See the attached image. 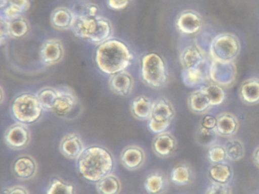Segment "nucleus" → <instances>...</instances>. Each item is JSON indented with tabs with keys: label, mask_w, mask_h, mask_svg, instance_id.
<instances>
[{
	"label": "nucleus",
	"mask_w": 259,
	"mask_h": 194,
	"mask_svg": "<svg viewBox=\"0 0 259 194\" xmlns=\"http://www.w3.org/2000/svg\"><path fill=\"white\" fill-rule=\"evenodd\" d=\"M134 56L128 45L119 39H109L98 45L95 61L98 68L104 74L113 75L126 71L131 65Z\"/></svg>",
	"instance_id": "nucleus-1"
},
{
	"label": "nucleus",
	"mask_w": 259,
	"mask_h": 194,
	"mask_svg": "<svg viewBox=\"0 0 259 194\" xmlns=\"http://www.w3.org/2000/svg\"><path fill=\"white\" fill-rule=\"evenodd\" d=\"M114 167L113 155L100 146L87 147L77 159V168L80 175L88 181L98 182L111 174Z\"/></svg>",
	"instance_id": "nucleus-2"
},
{
	"label": "nucleus",
	"mask_w": 259,
	"mask_h": 194,
	"mask_svg": "<svg viewBox=\"0 0 259 194\" xmlns=\"http://www.w3.org/2000/svg\"><path fill=\"white\" fill-rule=\"evenodd\" d=\"M72 31L78 37L99 45L112 39L113 27L110 20L101 15L89 17L76 13Z\"/></svg>",
	"instance_id": "nucleus-3"
},
{
	"label": "nucleus",
	"mask_w": 259,
	"mask_h": 194,
	"mask_svg": "<svg viewBox=\"0 0 259 194\" xmlns=\"http://www.w3.org/2000/svg\"><path fill=\"white\" fill-rule=\"evenodd\" d=\"M141 77L150 87L160 89L169 80L167 67L164 59L155 53L144 55L141 61Z\"/></svg>",
	"instance_id": "nucleus-4"
},
{
	"label": "nucleus",
	"mask_w": 259,
	"mask_h": 194,
	"mask_svg": "<svg viewBox=\"0 0 259 194\" xmlns=\"http://www.w3.org/2000/svg\"><path fill=\"white\" fill-rule=\"evenodd\" d=\"M43 112L37 95L30 92L19 94L12 102V115L18 122L32 124L38 121Z\"/></svg>",
	"instance_id": "nucleus-5"
},
{
	"label": "nucleus",
	"mask_w": 259,
	"mask_h": 194,
	"mask_svg": "<svg viewBox=\"0 0 259 194\" xmlns=\"http://www.w3.org/2000/svg\"><path fill=\"white\" fill-rule=\"evenodd\" d=\"M241 51L239 38L231 33L215 35L210 44L209 58L222 62H235Z\"/></svg>",
	"instance_id": "nucleus-6"
},
{
	"label": "nucleus",
	"mask_w": 259,
	"mask_h": 194,
	"mask_svg": "<svg viewBox=\"0 0 259 194\" xmlns=\"http://www.w3.org/2000/svg\"><path fill=\"white\" fill-rule=\"evenodd\" d=\"M81 104L76 94L66 86L57 88V95L52 112L65 119H73L80 115Z\"/></svg>",
	"instance_id": "nucleus-7"
},
{
	"label": "nucleus",
	"mask_w": 259,
	"mask_h": 194,
	"mask_svg": "<svg viewBox=\"0 0 259 194\" xmlns=\"http://www.w3.org/2000/svg\"><path fill=\"white\" fill-rule=\"evenodd\" d=\"M237 76L235 62H222L210 59L209 77L210 81L223 86L230 87L236 81Z\"/></svg>",
	"instance_id": "nucleus-8"
},
{
	"label": "nucleus",
	"mask_w": 259,
	"mask_h": 194,
	"mask_svg": "<svg viewBox=\"0 0 259 194\" xmlns=\"http://www.w3.org/2000/svg\"><path fill=\"white\" fill-rule=\"evenodd\" d=\"M31 133L27 124L17 122L7 127L4 133V142L12 150L26 148L31 142Z\"/></svg>",
	"instance_id": "nucleus-9"
},
{
	"label": "nucleus",
	"mask_w": 259,
	"mask_h": 194,
	"mask_svg": "<svg viewBox=\"0 0 259 194\" xmlns=\"http://www.w3.org/2000/svg\"><path fill=\"white\" fill-rule=\"evenodd\" d=\"M176 27L183 34L197 35L204 28V20L196 11L186 9L177 16Z\"/></svg>",
	"instance_id": "nucleus-10"
},
{
	"label": "nucleus",
	"mask_w": 259,
	"mask_h": 194,
	"mask_svg": "<svg viewBox=\"0 0 259 194\" xmlns=\"http://www.w3.org/2000/svg\"><path fill=\"white\" fill-rule=\"evenodd\" d=\"M210 59H207L201 66L195 68H183L182 80L186 86L189 88L201 87L203 85L210 81L209 67Z\"/></svg>",
	"instance_id": "nucleus-11"
},
{
	"label": "nucleus",
	"mask_w": 259,
	"mask_h": 194,
	"mask_svg": "<svg viewBox=\"0 0 259 194\" xmlns=\"http://www.w3.org/2000/svg\"><path fill=\"white\" fill-rule=\"evenodd\" d=\"M64 54L63 42L56 38L47 39L40 46V61L47 66H51L61 62L64 57Z\"/></svg>",
	"instance_id": "nucleus-12"
},
{
	"label": "nucleus",
	"mask_w": 259,
	"mask_h": 194,
	"mask_svg": "<svg viewBox=\"0 0 259 194\" xmlns=\"http://www.w3.org/2000/svg\"><path fill=\"white\" fill-rule=\"evenodd\" d=\"M37 171L38 165L37 161L30 155H20L12 164V171L19 180H31L35 177Z\"/></svg>",
	"instance_id": "nucleus-13"
},
{
	"label": "nucleus",
	"mask_w": 259,
	"mask_h": 194,
	"mask_svg": "<svg viewBox=\"0 0 259 194\" xmlns=\"http://www.w3.org/2000/svg\"><path fill=\"white\" fill-rule=\"evenodd\" d=\"M178 142L175 136L169 131L158 133L154 136L151 148L154 154L160 159H167L175 153Z\"/></svg>",
	"instance_id": "nucleus-14"
},
{
	"label": "nucleus",
	"mask_w": 259,
	"mask_h": 194,
	"mask_svg": "<svg viewBox=\"0 0 259 194\" xmlns=\"http://www.w3.org/2000/svg\"><path fill=\"white\" fill-rule=\"evenodd\" d=\"M120 162L128 171H136L143 166L146 161L145 150L137 145H130L122 150L120 153Z\"/></svg>",
	"instance_id": "nucleus-15"
},
{
	"label": "nucleus",
	"mask_w": 259,
	"mask_h": 194,
	"mask_svg": "<svg viewBox=\"0 0 259 194\" xmlns=\"http://www.w3.org/2000/svg\"><path fill=\"white\" fill-rule=\"evenodd\" d=\"M59 149L65 157L77 160L85 150V146L79 135L69 133L62 138Z\"/></svg>",
	"instance_id": "nucleus-16"
},
{
	"label": "nucleus",
	"mask_w": 259,
	"mask_h": 194,
	"mask_svg": "<svg viewBox=\"0 0 259 194\" xmlns=\"http://www.w3.org/2000/svg\"><path fill=\"white\" fill-rule=\"evenodd\" d=\"M134 78L128 71H123L110 76L108 84L110 90L120 96H128L134 88Z\"/></svg>",
	"instance_id": "nucleus-17"
},
{
	"label": "nucleus",
	"mask_w": 259,
	"mask_h": 194,
	"mask_svg": "<svg viewBox=\"0 0 259 194\" xmlns=\"http://www.w3.org/2000/svg\"><path fill=\"white\" fill-rule=\"evenodd\" d=\"M217 124L214 130L217 134L222 137H233L239 128L237 117L231 112H224L216 116Z\"/></svg>",
	"instance_id": "nucleus-18"
},
{
	"label": "nucleus",
	"mask_w": 259,
	"mask_h": 194,
	"mask_svg": "<svg viewBox=\"0 0 259 194\" xmlns=\"http://www.w3.org/2000/svg\"><path fill=\"white\" fill-rule=\"evenodd\" d=\"M169 180L166 174L160 170L151 171L147 175L144 187L148 194H163L169 188Z\"/></svg>",
	"instance_id": "nucleus-19"
},
{
	"label": "nucleus",
	"mask_w": 259,
	"mask_h": 194,
	"mask_svg": "<svg viewBox=\"0 0 259 194\" xmlns=\"http://www.w3.org/2000/svg\"><path fill=\"white\" fill-rule=\"evenodd\" d=\"M209 59L195 45H189L185 47L180 54V62L183 68H195L201 66Z\"/></svg>",
	"instance_id": "nucleus-20"
},
{
	"label": "nucleus",
	"mask_w": 259,
	"mask_h": 194,
	"mask_svg": "<svg viewBox=\"0 0 259 194\" xmlns=\"http://www.w3.org/2000/svg\"><path fill=\"white\" fill-rule=\"evenodd\" d=\"M75 17L76 12L69 8L60 6L54 9L51 13V23L57 30H72Z\"/></svg>",
	"instance_id": "nucleus-21"
},
{
	"label": "nucleus",
	"mask_w": 259,
	"mask_h": 194,
	"mask_svg": "<svg viewBox=\"0 0 259 194\" xmlns=\"http://www.w3.org/2000/svg\"><path fill=\"white\" fill-rule=\"evenodd\" d=\"M239 95L245 104H259V77H249L243 80L239 88Z\"/></svg>",
	"instance_id": "nucleus-22"
},
{
	"label": "nucleus",
	"mask_w": 259,
	"mask_h": 194,
	"mask_svg": "<svg viewBox=\"0 0 259 194\" xmlns=\"http://www.w3.org/2000/svg\"><path fill=\"white\" fill-rule=\"evenodd\" d=\"M176 116L175 108L165 97H160L153 103L151 118L160 122H171Z\"/></svg>",
	"instance_id": "nucleus-23"
},
{
	"label": "nucleus",
	"mask_w": 259,
	"mask_h": 194,
	"mask_svg": "<svg viewBox=\"0 0 259 194\" xmlns=\"http://www.w3.org/2000/svg\"><path fill=\"white\" fill-rule=\"evenodd\" d=\"M154 102L146 95H139L133 99L130 106L132 115L139 121H148L152 115Z\"/></svg>",
	"instance_id": "nucleus-24"
},
{
	"label": "nucleus",
	"mask_w": 259,
	"mask_h": 194,
	"mask_svg": "<svg viewBox=\"0 0 259 194\" xmlns=\"http://www.w3.org/2000/svg\"><path fill=\"white\" fill-rule=\"evenodd\" d=\"M195 172L189 164L182 162L172 168L170 173V180L178 186H187L193 183Z\"/></svg>",
	"instance_id": "nucleus-25"
},
{
	"label": "nucleus",
	"mask_w": 259,
	"mask_h": 194,
	"mask_svg": "<svg viewBox=\"0 0 259 194\" xmlns=\"http://www.w3.org/2000/svg\"><path fill=\"white\" fill-rule=\"evenodd\" d=\"M234 172L233 167L227 162L210 165L208 169V176L210 180L216 183L230 184L233 180Z\"/></svg>",
	"instance_id": "nucleus-26"
},
{
	"label": "nucleus",
	"mask_w": 259,
	"mask_h": 194,
	"mask_svg": "<svg viewBox=\"0 0 259 194\" xmlns=\"http://www.w3.org/2000/svg\"><path fill=\"white\" fill-rule=\"evenodd\" d=\"M187 103L189 110L197 115H204L212 109L208 100L200 88L195 89L189 94Z\"/></svg>",
	"instance_id": "nucleus-27"
},
{
	"label": "nucleus",
	"mask_w": 259,
	"mask_h": 194,
	"mask_svg": "<svg viewBox=\"0 0 259 194\" xmlns=\"http://www.w3.org/2000/svg\"><path fill=\"white\" fill-rule=\"evenodd\" d=\"M200 89L206 95L212 107L221 106L227 98L224 88L210 80L203 85Z\"/></svg>",
	"instance_id": "nucleus-28"
},
{
	"label": "nucleus",
	"mask_w": 259,
	"mask_h": 194,
	"mask_svg": "<svg viewBox=\"0 0 259 194\" xmlns=\"http://www.w3.org/2000/svg\"><path fill=\"white\" fill-rule=\"evenodd\" d=\"M122 187L120 179L113 174H108L96 183L98 194H119Z\"/></svg>",
	"instance_id": "nucleus-29"
},
{
	"label": "nucleus",
	"mask_w": 259,
	"mask_h": 194,
	"mask_svg": "<svg viewBox=\"0 0 259 194\" xmlns=\"http://www.w3.org/2000/svg\"><path fill=\"white\" fill-rule=\"evenodd\" d=\"M224 147L227 152V159L230 162H237L245 156V145L239 138L234 136L228 138L224 143Z\"/></svg>",
	"instance_id": "nucleus-30"
},
{
	"label": "nucleus",
	"mask_w": 259,
	"mask_h": 194,
	"mask_svg": "<svg viewBox=\"0 0 259 194\" xmlns=\"http://www.w3.org/2000/svg\"><path fill=\"white\" fill-rule=\"evenodd\" d=\"M8 26L10 36L16 39L26 36L31 29L28 20L22 16L8 21Z\"/></svg>",
	"instance_id": "nucleus-31"
},
{
	"label": "nucleus",
	"mask_w": 259,
	"mask_h": 194,
	"mask_svg": "<svg viewBox=\"0 0 259 194\" xmlns=\"http://www.w3.org/2000/svg\"><path fill=\"white\" fill-rule=\"evenodd\" d=\"M36 95H37V99H38L44 111L52 112L56 98H57V88L45 86V87L39 89Z\"/></svg>",
	"instance_id": "nucleus-32"
},
{
	"label": "nucleus",
	"mask_w": 259,
	"mask_h": 194,
	"mask_svg": "<svg viewBox=\"0 0 259 194\" xmlns=\"http://www.w3.org/2000/svg\"><path fill=\"white\" fill-rule=\"evenodd\" d=\"M218 135L217 134L214 130H210L201 125L197 129L196 134H195L198 144H199L201 147H207V148L218 142Z\"/></svg>",
	"instance_id": "nucleus-33"
},
{
	"label": "nucleus",
	"mask_w": 259,
	"mask_h": 194,
	"mask_svg": "<svg viewBox=\"0 0 259 194\" xmlns=\"http://www.w3.org/2000/svg\"><path fill=\"white\" fill-rule=\"evenodd\" d=\"M207 157L210 165L228 161L225 147L218 142L207 148Z\"/></svg>",
	"instance_id": "nucleus-34"
},
{
	"label": "nucleus",
	"mask_w": 259,
	"mask_h": 194,
	"mask_svg": "<svg viewBox=\"0 0 259 194\" xmlns=\"http://www.w3.org/2000/svg\"><path fill=\"white\" fill-rule=\"evenodd\" d=\"M47 194H75L73 185L60 178L51 180Z\"/></svg>",
	"instance_id": "nucleus-35"
},
{
	"label": "nucleus",
	"mask_w": 259,
	"mask_h": 194,
	"mask_svg": "<svg viewBox=\"0 0 259 194\" xmlns=\"http://www.w3.org/2000/svg\"><path fill=\"white\" fill-rule=\"evenodd\" d=\"M215 36H212L210 33L201 30L198 34L196 35L195 39V45L198 46L204 54L208 56L210 44L213 41Z\"/></svg>",
	"instance_id": "nucleus-36"
},
{
	"label": "nucleus",
	"mask_w": 259,
	"mask_h": 194,
	"mask_svg": "<svg viewBox=\"0 0 259 194\" xmlns=\"http://www.w3.org/2000/svg\"><path fill=\"white\" fill-rule=\"evenodd\" d=\"M204 194H233V190L230 184L211 181Z\"/></svg>",
	"instance_id": "nucleus-37"
},
{
	"label": "nucleus",
	"mask_w": 259,
	"mask_h": 194,
	"mask_svg": "<svg viewBox=\"0 0 259 194\" xmlns=\"http://www.w3.org/2000/svg\"><path fill=\"white\" fill-rule=\"evenodd\" d=\"M170 124L171 122H160V121H156L151 118L148 121V128L156 134L166 131Z\"/></svg>",
	"instance_id": "nucleus-38"
},
{
	"label": "nucleus",
	"mask_w": 259,
	"mask_h": 194,
	"mask_svg": "<svg viewBox=\"0 0 259 194\" xmlns=\"http://www.w3.org/2000/svg\"><path fill=\"white\" fill-rule=\"evenodd\" d=\"M11 37L9 31L8 21L4 18H0V43L4 45L9 38Z\"/></svg>",
	"instance_id": "nucleus-39"
},
{
	"label": "nucleus",
	"mask_w": 259,
	"mask_h": 194,
	"mask_svg": "<svg viewBox=\"0 0 259 194\" xmlns=\"http://www.w3.org/2000/svg\"><path fill=\"white\" fill-rule=\"evenodd\" d=\"M133 0H107V6L112 10H123Z\"/></svg>",
	"instance_id": "nucleus-40"
},
{
	"label": "nucleus",
	"mask_w": 259,
	"mask_h": 194,
	"mask_svg": "<svg viewBox=\"0 0 259 194\" xmlns=\"http://www.w3.org/2000/svg\"><path fill=\"white\" fill-rule=\"evenodd\" d=\"M98 12H99V8L97 5L88 3L83 6L82 10L79 13L89 17H97L99 15Z\"/></svg>",
	"instance_id": "nucleus-41"
},
{
	"label": "nucleus",
	"mask_w": 259,
	"mask_h": 194,
	"mask_svg": "<svg viewBox=\"0 0 259 194\" xmlns=\"http://www.w3.org/2000/svg\"><path fill=\"white\" fill-rule=\"evenodd\" d=\"M2 194H30L29 190L22 185H15L5 188L3 190Z\"/></svg>",
	"instance_id": "nucleus-42"
},
{
	"label": "nucleus",
	"mask_w": 259,
	"mask_h": 194,
	"mask_svg": "<svg viewBox=\"0 0 259 194\" xmlns=\"http://www.w3.org/2000/svg\"><path fill=\"white\" fill-rule=\"evenodd\" d=\"M216 124V117L213 116V115H205L201 120L200 125L205 127V128L210 129V130H214Z\"/></svg>",
	"instance_id": "nucleus-43"
},
{
	"label": "nucleus",
	"mask_w": 259,
	"mask_h": 194,
	"mask_svg": "<svg viewBox=\"0 0 259 194\" xmlns=\"http://www.w3.org/2000/svg\"><path fill=\"white\" fill-rule=\"evenodd\" d=\"M9 4L16 6V8L20 9L23 13L27 12L31 7V2H30V0H10Z\"/></svg>",
	"instance_id": "nucleus-44"
},
{
	"label": "nucleus",
	"mask_w": 259,
	"mask_h": 194,
	"mask_svg": "<svg viewBox=\"0 0 259 194\" xmlns=\"http://www.w3.org/2000/svg\"><path fill=\"white\" fill-rule=\"evenodd\" d=\"M252 161L257 168H259V146L254 149L252 153Z\"/></svg>",
	"instance_id": "nucleus-45"
},
{
	"label": "nucleus",
	"mask_w": 259,
	"mask_h": 194,
	"mask_svg": "<svg viewBox=\"0 0 259 194\" xmlns=\"http://www.w3.org/2000/svg\"><path fill=\"white\" fill-rule=\"evenodd\" d=\"M10 1V0H0V9H3V8L7 6Z\"/></svg>",
	"instance_id": "nucleus-46"
},
{
	"label": "nucleus",
	"mask_w": 259,
	"mask_h": 194,
	"mask_svg": "<svg viewBox=\"0 0 259 194\" xmlns=\"http://www.w3.org/2000/svg\"><path fill=\"white\" fill-rule=\"evenodd\" d=\"M4 89L3 86H1V103H4Z\"/></svg>",
	"instance_id": "nucleus-47"
}]
</instances>
